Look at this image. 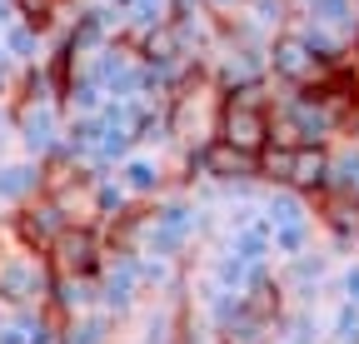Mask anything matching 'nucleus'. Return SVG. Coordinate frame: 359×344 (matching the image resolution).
<instances>
[{"label":"nucleus","instance_id":"11","mask_svg":"<svg viewBox=\"0 0 359 344\" xmlns=\"http://www.w3.org/2000/svg\"><path fill=\"white\" fill-rule=\"evenodd\" d=\"M35 195H45V165L20 155V160H0V209H20Z\"/></svg>","mask_w":359,"mask_h":344},{"label":"nucleus","instance_id":"13","mask_svg":"<svg viewBox=\"0 0 359 344\" xmlns=\"http://www.w3.org/2000/svg\"><path fill=\"white\" fill-rule=\"evenodd\" d=\"M50 310L60 319L85 315V310H100V275H55L50 284Z\"/></svg>","mask_w":359,"mask_h":344},{"label":"nucleus","instance_id":"1","mask_svg":"<svg viewBox=\"0 0 359 344\" xmlns=\"http://www.w3.org/2000/svg\"><path fill=\"white\" fill-rule=\"evenodd\" d=\"M55 270L45 260V249L30 245L15 220H0V310H45L50 305Z\"/></svg>","mask_w":359,"mask_h":344},{"label":"nucleus","instance_id":"2","mask_svg":"<svg viewBox=\"0 0 359 344\" xmlns=\"http://www.w3.org/2000/svg\"><path fill=\"white\" fill-rule=\"evenodd\" d=\"M219 105H224V90L215 85V75L200 65L195 75H185L165 95V125H170V145L180 155H195L215 140L219 130Z\"/></svg>","mask_w":359,"mask_h":344},{"label":"nucleus","instance_id":"15","mask_svg":"<svg viewBox=\"0 0 359 344\" xmlns=\"http://www.w3.org/2000/svg\"><path fill=\"white\" fill-rule=\"evenodd\" d=\"M115 319L105 310H85V315H70L60 319V344H115Z\"/></svg>","mask_w":359,"mask_h":344},{"label":"nucleus","instance_id":"9","mask_svg":"<svg viewBox=\"0 0 359 344\" xmlns=\"http://www.w3.org/2000/svg\"><path fill=\"white\" fill-rule=\"evenodd\" d=\"M115 180L125 185V195H130V200L150 205V200H160V195L170 190V170H165V160H160V155L135 150V155H125V160L115 165Z\"/></svg>","mask_w":359,"mask_h":344},{"label":"nucleus","instance_id":"22","mask_svg":"<svg viewBox=\"0 0 359 344\" xmlns=\"http://www.w3.org/2000/svg\"><path fill=\"white\" fill-rule=\"evenodd\" d=\"M200 6H205L210 15H219V20H230V15H235V11L245 6V0H200Z\"/></svg>","mask_w":359,"mask_h":344},{"label":"nucleus","instance_id":"20","mask_svg":"<svg viewBox=\"0 0 359 344\" xmlns=\"http://www.w3.org/2000/svg\"><path fill=\"white\" fill-rule=\"evenodd\" d=\"M60 11H65V0H15V15L25 25H35L40 35L60 30Z\"/></svg>","mask_w":359,"mask_h":344},{"label":"nucleus","instance_id":"6","mask_svg":"<svg viewBox=\"0 0 359 344\" xmlns=\"http://www.w3.org/2000/svg\"><path fill=\"white\" fill-rule=\"evenodd\" d=\"M145 284H140V249H110L100 270V310L120 324L140 310Z\"/></svg>","mask_w":359,"mask_h":344},{"label":"nucleus","instance_id":"4","mask_svg":"<svg viewBox=\"0 0 359 344\" xmlns=\"http://www.w3.org/2000/svg\"><path fill=\"white\" fill-rule=\"evenodd\" d=\"M259 180L269 190H294L304 200L330 190V145H269L259 155Z\"/></svg>","mask_w":359,"mask_h":344},{"label":"nucleus","instance_id":"5","mask_svg":"<svg viewBox=\"0 0 359 344\" xmlns=\"http://www.w3.org/2000/svg\"><path fill=\"white\" fill-rule=\"evenodd\" d=\"M264 65H269V80L280 85V90H314V85H330L334 80V60H325V55H314L304 40H299V30H280L275 40H269V50H264Z\"/></svg>","mask_w":359,"mask_h":344},{"label":"nucleus","instance_id":"21","mask_svg":"<svg viewBox=\"0 0 359 344\" xmlns=\"http://www.w3.org/2000/svg\"><path fill=\"white\" fill-rule=\"evenodd\" d=\"M334 284H339V299H349V305H359V254L334 275Z\"/></svg>","mask_w":359,"mask_h":344},{"label":"nucleus","instance_id":"12","mask_svg":"<svg viewBox=\"0 0 359 344\" xmlns=\"http://www.w3.org/2000/svg\"><path fill=\"white\" fill-rule=\"evenodd\" d=\"M224 249L240 254V260H250V265H269V254H275V225L264 220V209H255L245 225H235L230 235H224Z\"/></svg>","mask_w":359,"mask_h":344},{"label":"nucleus","instance_id":"19","mask_svg":"<svg viewBox=\"0 0 359 344\" xmlns=\"http://www.w3.org/2000/svg\"><path fill=\"white\" fill-rule=\"evenodd\" d=\"M325 344H359V305L339 299L325 315Z\"/></svg>","mask_w":359,"mask_h":344},{"label":"nucleus","instance_id":"14","mask_svg":"<svg viewBox=\"0 0 359 344\" xmlns=\"http://www.w3.org/2000/svg\"><path fill=\"white\" fill-rule=\"evenodd\" d=\"M299 15L314 20V25H325L339 40H349V46H354V35H359V0H309Z\"/></svg>","mask_w":359,"mask_h":344},{"label":"nucleus","instance_id":"3","mask_svg":"<svg viewBox=\"0 0 359 344\" xmlns=\"http://www.w3.org/2000/svg\"><path fill=\"white\" fill-rule=\"evenodd\" d=\"M269 100H275V80H255V85H240V90H224L215 140L259 160L269 150Z\"/></svg>","mask_w":359,"mask_h":344},{"label":"nucleus","instance_id":"10","mask_svg":"<svg viewBox=\"0 0 359 344\" xmlns=\"http://www.w3.org/2000/svg\"><path fill=\"white\" fill-rule=\"evenodd\" d=\"M11 220H15V230L30 240V245H40V249H50L65 230H70V220H65V209L50 200V195H35L30 205H20V209H11Z\"/></svg>","mask_w":359,"mask_h":344},{"label":"nucleus","instance_id":"7","mask_svg":"<svg viewBox=\"0 0 359 344\" xmlns=\"http://www.w3.org/2000/svg\"><path fill=\"white\" fill-rule=\"evenodd\" d=\"M105 230L100 225H70L50 249H45V260H50L55 275H100L105 270Z\"/></svg>","mask_w":359,"mask_h":344},{"label":"nucleus","instance_id":"8","mask_svg":"<svg viewBox=\"0 0 359 344\" xmlns=\"http://www.w3.org/2000/svg\"><path fill=\"white\" fill-rule=\"evenodd\" d=\"M314 225H325V235L339 249H359V195H349V190L314 195Z\"/></svg>","mask_w":359,"mask_h":344},{"label":"nucleus","instance_id":"23","mask_svg":"<svg viewBox=\"0 0 359 344\" xmlns=\"http://www.w3.org/2000/svg\"><path fill=\"white\" fill-rule=\"evenodd\" d=\"M105 6H115V11H120V0H105Z\"/></svg>","mask_w":359,"mask_h":344},{"label":"nucleus","instance_id":"16","mask_svg":"<svg viewBox=\"0 0 359 344\" xmlns=\"http://www.w3.org/2000/svg\"><path fill=\"white\" fill-rule=\"evenodd\" d=\"M0 50H6V55H11L20 70H25V65H40V60H45V35L15 15L6 30H0Z\"/></svg>","mask_w":359,"mask_h":344},{"label":"nucleus","instance_id":"17","mask_svg":"<svg viewBox=\"0 0 359 344\" xmlns=\"http://www.w3.org/2000/svg\"><path fill=\"white\" fill-rule=\"evenodd\" d=\"M165 20H170V0H125V6H120V25H125L130 40L160 30Z\"/></svg>","mask_w":359,"mask_h":344},{"label":"nucleus","instance_id":"18","mask_svg":"<svg viewBox=\"0 0 359 344\" xmlns=\"http://www.w3.org/2000/svg\"><path fill=\"white\" fill-rule=\"evenodd\" d=\"M304 249H314V220L275 225V254H280V260H299Z\"/></svg>","mask_w":359,"mask_h":344}]
</instances>
